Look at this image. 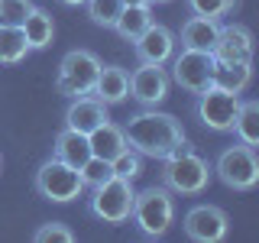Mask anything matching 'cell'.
<instances>
[{
  "instance_id": "20",
  "label": "cell",
  "mask_w": 259,
  "mask_h": 243,
  "mask_svg": "<svg viewBox=\"0 0 259 243\" xmlns=\"http://www.w3.org/2000/svg\"><path fill=\"white\" fill-rule=\"evenodd\" d=\"M149 23H152V4H136V7H123V10H120L113 29H117V36L123 39V43H136Z\"/></svg>"
},
{
  "instance_id": "3",
  "label": "cell",
  "mask_w": 259,
  "mask_h": 243,
  "mask_svg": "<svg viewBox=\"0 0 259 243\" xmlns=\"http://www.w3.org/2000/svg\"><path fill=\"white\" fill-rule=\"evenodd\" d=\"M133 217L136 230L143 233L146 240H159L168 233V227L175 221V198L165 185H149V188L133 194Z\"/></svg>"
},
{
  "instance_id": "4",
  "label": "cell",
  "mask_w": 259,
  "mask_h": 243,
  "mask_svg": "<svg viewBox=\"0 0 259 243\" xmlns=\"http://www.w3.org/2000/svg\"><path fill=\"white\" fill-rule=\"evenodd\" d=\"M97 71H101V59L91 49H71L65 52V59L59 62L55 71V91L65 97H84L94 91L97 85Z\"/></svg>"
},
{
  "instance_id": "2",
  "label": "cell",
  "mask_w": 259,
  "mask_h": 243,
  "mask_svg": "<svg viewBox=\"0 0 259 243\" xmlns=\"http://www.w3.org/2000/svg\"><path fill=\"white\" fill-rule=\"evenodd\" d=\"M210 175L214 169L207 166V159L198 156L188 136L162 159V185L172 194H201L210 185Z\"/></svg>"
},
{
  "instance_id": "13",
  "label": "cell",
  "mask_w": 259,
  "mask_h": 243,
  "mask_svg": "<svg viewBox=\"0 0 259 243\" xmlns=\"http://www.w3.org/2000/svg\"><path fill=\"white\" fill-rule=\"evenodd\" d=\"M136 49V59L140 62H149V65H168V59L175 55V32L168 26L152 20L149 26L143 29V36L133 43Z\"/></svg>"
},
{
  "instance_id": "33",
  "label": "cell",
  "mask_w": 259,
  "mask_h": 243,
  "mask_svg": "<svg viewBox=\"0 0 259 243\" xmlns=\"http://www.w3.org/2000/svg\"><path fill=\"white\" fill-rule=\"evenodd\" d=\"M0 166H4V159H0Z\"/></svg>"
},
{
  "instance_id": "19",
  "label": "cell",
  "mask_w": 259,
  "mask_h": 243,
  "mask_svg": "<svg viewBox=\"0 0 259 243\" xmlns=\"http://www.w3.org/2000/svg\"><path fill=\"white\" fill-rule=\"evenodd\" d=\"M23 36H26L29 49H49L55 39V23H52V13L42 10V7H32L29 16L23 20Z\"/></svg>"
},
{
  "instance_id": "32",
  "label": "cell",
  "mask_w": 259,
  "mask_h": 243,
  "mask_svg": "<svg viewBox=\"0 0 259 243\" xmlns=\"http://www.w3.org/2000/svg\"><path fill=\"white\" fill-rule=\"evenodd\" d=\"M149 4H168V0H149Z\"/></svg>"
},
{
  "instance_id": "10",
  "label": "cell",
  "mask_w": 259,
  "mask_h": 243,
  "mask_svg": "<svg viewBox=\"0 0 259 243\" xmlns=\"http://www.w3.org/2000/svg\"><path fill=\"white\" fill-rule=\"evenodd\" d=\"M182 227H185V237L194 243H221L230 230V217L217 205H194L185 214Z\"/></svg>"
},
{
  "instance_id": "31",
  "label": "cell",
  "mask_w": 259,
  "mask_h": 243,
  "mask_svg": "<svg viewBox=\"0 0 259 243\" xmlns=\"http://www.w3.org/2000/svg\"><path fill=\"white\" fill-rule=\"evenodd\" d=\"M62 4H65V7H81L84 0H62Z\"/></svg>"
},
{
  "instance_id": "7",
  "label": "cell",
  "mask_w": 259,
  "mask_h": 243,
  "mask_svg": "<svg viewBox=\"0 0 259 243\" xmlns=\"http://www.w3.org/2000/svg\"><path fill=\"white\" fill-rule=\"evenodd\" d=\"M36 191L42 194L46 201H55V205H68L84 194V182H81V172L71 166H65L59 159H46L36 172Z\"/></svg>"
},
{
  "instance_id": "27",
  "label": "cell",
  "mask_w": 259,
  "mask_h": 243,
  "mask_svg": "<svg viewBox=\"0 0 259 243\" xmlns=\"http://www.w3.org/2000/svg\"><path fill=\"white\" fill-rule=\"evenodd\" d=\"M185 7L194 16H207V20H221V16L237 10V0H185Z\"/></svg>"
},
{
  "instance_id": "1",
  "label": "cell",
  "mask_w": 259,
  "mask_h": 243,
  "mask_svg": "<svg viewBox=\"0 0 259 243\" xmlns=\"http://www.w3.org/2000/svg\"><path fill=\"white\" fill-rule=\"evenodd\" d=\"M123 136L126 146H133L143 159H165L185 140V127L175 113L146 107L123 124Z\"/></svg>"
},
{
  "instance_id": "17",
  "label": "cell",
  "mask_w": 259,
  "mask_h": 243,
  "mask_svg": "<svg viewBox=\"0 0 259 243\" xmlns=\"http://www.w3.org/2000/svg\"><path fill=\"white\" fill-rule=\"evenodd\" d=\"M52 156L65 162V166L71 169H81L88 159H91V143H88L84 133H78V130H68L65 127L59 136H55V146H52Z\"/></svg>"
},
{
  "instance_id": "9",
  "label": "cell",
  "mask_w": 259,
  "mask_h": 243,
  "mask_svg": "<svg viewBox=\"0 0 259 243\" xmlns=\"http://www.w3.org/2000/svg\"><path fill=\"white\" fill-rule=\"evenodd\" d=\"M240 101H243L240 94L221 91V88L210 85L207 91L198 94L194 113H198V120L207 130H214V133H233V120H237V113H240Z\"/></svg>"
},
{
  "instance_id": "12",
  "label": "cell",
  "mask_w": 259,
  "mask_h": 243,
  "mask_svg": "<svg viewBox=\"0 0 259 243\" xmlns=\"http://www.w3.org/2000/svg\"><path fill=\"white\" fill-rule=\"evenodd\" d=\"M210 55H214V62L253 65V32H249V26H243V23H224Z\"/></svg>"
},
{
  "instance_id": "30",
  "label": "cell",
  "mask_w": 259,
  "mask_h": 243,
  "mask_svg": "<svg viewBox=\"0 0 259 243\" xmlns=\"http://www.w3.org/2000/svg\"><path fill=\"white\" fill-rule=\"evenodd\" d=\"M136 4H149V0H123V7H136Z\"/></svg>"
},
{
  "instance_id": "11",
  "label": "cell",
  "mask_w": 259,
  "mask_h": 243,
  "mask_svg": "<svg viewBox=\"0 0 259 243\" xmlns=\"http://www.w3.org/2000/svg\"><path fill=\"white\" fill-rule=\"evenodd\" d=\"M168 88H172V78L162 65L140 62V68H133L130 75V97L143 107H159L168 97Z\"/></svg>"
},
{
  "instance_id": "14",
  "label": "cell",
  "mask_w": 259,
  "mask_h": 243,
  "mask_svg": "<svg viewBox=\"0 0 259 243\" xmlns=\"http://www.w3.org/2000/svg\"><path fill=\"white\" fill-rule=\"evenodd\" d=\"M104 120H110L107 113V104L97 101L94 94H84V97H71L68 110H65V127L68 130H78V133H91L104 124Z\"/></svg>"
},
{
  "instance_id": "28",
  "label": "cell",
  "mask_w": 259,
  "mask_h": 243,
  "mask_svg": "<svg viewBox=\"0 0 259 243\" xmlns=\"http://www.w3.org/2000/svg\"><path fill=\"white\" fill-rule=\"evenodd\" d=\"M32 10V0H0V26H23Z\"/></svg>"
},
{
  "instance_id": "24",
  "label": "cell",
  "mask_w": 259,
  "mask_h": 243,
  "mask_svg": "<svg viewBox=\"0 0 259 243\" xmlns=\"http://www.w3.org/2000/svg\"><path fill=\"white\" fill-rule=\"evenodd\" d=\"M84 7H88L91 23H97V26H104V29H113L120 10H123V0H84Z\"/></svg>"
},
{
  "instance_id": "25",
  "label": "cell",
  "mask_w": 259,
  "mask_h": 243,
  "mask_svg": "<svg viewBox=\"0 0 259 243\" xmlns=\"http://www.w3.org/2000/svg\"><path fill=\"white\" fill-rule=\"evenodd\" d=\"M78 172H81V182H84V188H97V185H104L107 178H113V166H110V159L91 156L84 166L78 169Z\"/></svg>"
},
{
  "instance_id": "22",
  "label": "cell",
  "mask_w": 259,
  "mask_h": 243,
  "mask_svg": "<svg viewBox=\"0 0 259 243\" xmlns=\"http://www.w3.org/2000/svg\"><path fill=\"white\" fill-rule=\"evenodd\" d=\"M233 133L240 136L243 146H259V101H240V113L233 120Z\"/></svg>"
},
{
  "instance_id": "6",
  "label": "cell",
  "mask_w": 259,
  "mask_h": 243,
  "mask_svg": "<svg viewBox=\"0 0 259 243\" xmlns=\"http://www.w3.org/2000/svg\"><path fill=\"white\" fill-rule=\"evenodd\" d=\"M214 175L221 178V185H227L230 191H249L259 182V159L253 146H230L217 156Z\"/></svg>"
},
{
  "instance_id": "15",
  "label": "cell",
  "mask_w": 259,
  "mask_h": 243,
  "mask_svg": "<svg viewBox=\"0 0 259 243\" xmlns=\"http://www.w3.org/2000/svg\"><path fill=\"white\" fill-rule=\"evenodd\" d=\"M97 101H104L107 107H117L130 97V71L120 68V65H101L97 71V85L91 91Z\"/></svg>"
},
{
  "instance_id": "29",
  "label": "cell",
  "mask_w": 259,
  "mask_h": 243,
  "mask_svg": "<svg viewBox=\"0 0 259 243\" xmlns=\"http://www.w3.org/2000/svg\"><path fill=\"white\" fill-rule=\"evenodd\" d=\"M32 240L36 243H75V233H71V227H65L62 221H49L32 233Z\"/></svg>"
},
{
  "instance_id": "5",
  "label": "cell",
  "mask_w": 259,
  "mask_h": 243,
  "mask_svg": "<svg viewBox=\"0 0 259 243\" xmlns=\"http://www.w3.org/2000/svg\"><path fill=\"white\" fill-rule=\"evenodd\" d=\"M133 182L113 175L104 185L91 188V198H88V211L104 224H126L130 211H133Z\"/></svg>"
},
{
  "instance_id": "16",
  "label": "cell",
  "mask_w": 259,
  "mask_h": 243,
  "mask_svg": "<svg viewBox=\"0 0 259 243\" xmlns=\"http://www.w3.org/2000/svg\"><path fill=\"white\" fill-rule=\"evenodd\" d=\"M217 32H221V20H207V16H188L182 23V49H198V52H210L217 43Z\"/></svg>"
},
{
  "instance_id": "26",
  "label": "cell",
  "mask_w": 259,
  "mask_h": 243,
  "mask_svg": "<svg viewBox=\"0 0 259 243\" xmlns=\"http://www.w3.org/2000/svg\"><path fill=\"white\" fill-rule=\"evenodd\" d=\"M110 166H113V175L126 178V182H133V178H140V175H143V156L133 149V146H126L120 156H113V159H110Z\"/></svg>"
},
{
  "instance_id": "18",
  "label": "cell",
  "mask_w": 259,
  "mask_h": 243,
  "mask_svg": "<svg viewBox=\"0 0 259 243\" xmlns=\"http://www.w3.org/2000/svg\"><path fill=\"white\" fill-rule=\"evenodd\" d=\"M88 143H91V156H101V159H113L126 149V136H123V127L104 120L97 130L88 133Z\"/></svg>"
},
{
  "instance_id": "23",
  "label": "cell",
  "mask_w": 259,
  "mask_h": 243,
  "mask_svg": "<svg viewBox=\"0 0 259 243\" xmlns=\"http://www.w3.org/2000/svg\"><path fill=\"white\" fill-rule=\"evenodd\" d=\"M32 52L20 26H0V65H20Z\"/></svg>"
},
{
  "instance_id": "8",
  "label": "cell",
  "mask_w": 259,
  "mask_h": 243,
  "mask_svg": "<svg viewBox=\"0 0 259 243\" xmlns=\"http://www.w3.org/2000/svg\"><path fill=\"white\" fill-rule=\"evenodd\" d=\"M172 71H168V78H172V85H178L182 91L188 94H201L207 91L210 85H214V55L210 52H198V49H182V52H175L172 59Z\"/></svg>"
},
{
  "instance_id": "21",
  "label": "cell",
  "mask_w": 259,
  "mask_h": 243,
  "mask_svg": "<svg viewBox=\"0 0 259 243\" xmlns=\"http://www.w3.org/2000/svg\"><path fill=\"white\" fill-rule=\"evenodd\" d=\"M253 81V65H237V62H217L214 65V88L230 94H243Z\"/></svg>"
}]
</instances>
